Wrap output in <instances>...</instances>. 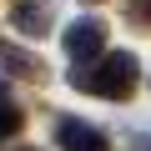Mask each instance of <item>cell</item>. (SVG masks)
Masks as SVG:
<instances>
[{
  "label": "cell",
  "mask_w": 151,
  "mask_h": 151,
  "mask_svg": "<svg viewBox=\"0 0 151 151\" xmlns=\"http://www.w3.org/2000/svg\"><path fill=\"white\" fill-rule=\"evenodd\" d=\"M86 5H101V0H86Z\"/></svg>",
  "instance_id": "8"
},
{
  "label": "cell",
  "mask_w": 151,
  "mask_h": 151,
  "mask_svg": "<svg viewBox=\"0 0 151 151\" xmlns=\"http://www.w3.org/2000/svg\"><path fill=\"white\" fill-rule=\"evenodd\" d=\"M25 151H35V146H25Z\"/></svg>",
  "instance_id": "9"
},
{
  "label": "cell",
  "mask_w": 151,
  "mask_h": 151,
  "mask_svg": "<svg viewBox=\"0 0 151 151\" xmlns=\"http://www.w3.org/2000/svg\"><path fill=\"white\" fill-rule=\"evenodd\" d=\"M126 20L151 35V0H126Z\"/></svg>",
  "instance_id": "7"
},
{
  "label": "cell",
  "mask_w": 151,
  "mask_h": 151,
  "mask_svg": "<svg viewBox=\"0 0 151 151\" xmlns=\"http://www.w3.org/2000/svg\"><path fill=\"white\" fill-rule=\"evenodd\" d=\"M10 25H15L20 35H30V40L50 35V25H55V0H15V5H10Z\"/></svg>",
  "instance_id": "4"
},
{
  "label": "cell",
  "mask_w": 151,
  "mask_h": 151,
  "mask_svg": "<svg viewBox=\"0 0 151 151\" xmlns=\"http://www.w3.org/2000/svg\"><path fill=\"white\" fill-rule=\"evenodd\" d=\"M0 65H5L10 76H20V81H45L50 76V65L40 60V55H30V50H20V45H0Z\"/></svg>",
  "instance_id": "5"
},
{
  "label": "cell",
  "mask_w": 151,
  "mask_h": 151,
  "mask_svg": "<svg viewBox=\"0 0 151 151\" xmlns=\"http://www.w3.org/2000/svg\"><path fill=\"white\" fill-rule=\"evenodd\" d=\"M60 40H65V55H70V65L106 60V20H96V15H81V20H70Z\"/></svg>",
  "instance_id": "2"
},
{
  "label": "cell",
  "mask_w": 151,
  "mask_h": 151,
  "mask_svg": "<svg viewBox=\"0 0 151 151\" xmlns=\"http://www.w3.org/2000/svg\"><path fill=\"white\" fill-rule=\"evenodd\" d=\"M20 126H25V111L5 96V86H0V141H15V136H20Z\"/></svg>",
  "instance_id": "6"
},
{
  "label": "cell",
  "mask_w": 151,
  "mask_h": 151,
  "mask_svg": "<svg viewBox=\"0 0 151 151\" xmlns=\"http://www.w3.org/2000/svg\"><path fill=\"white\" fill-rule=\"evenodd\" d=\"M65 81H70V91H86V96H101V101H131L136 86H141V60L131 50H111L96 65H76Z\"/></svg>",
  "instance_id": "1"
},
{
  "label": "cell",
  "mask_w": 151,
  "mask_h": 151,
  "mask_svg": "<svg viewBox=\"0 0 151 151\" xmlns=\"http://www.w3.org/2000/svg\"><path fill=\"white\" fill-rule=\"evenodd\" d=\"M55 146H60V151H111L106 131H96V126L81 121V116H60V121H55Z\"/></svg>",
  "instance_id": "3"
}]
</instances>
